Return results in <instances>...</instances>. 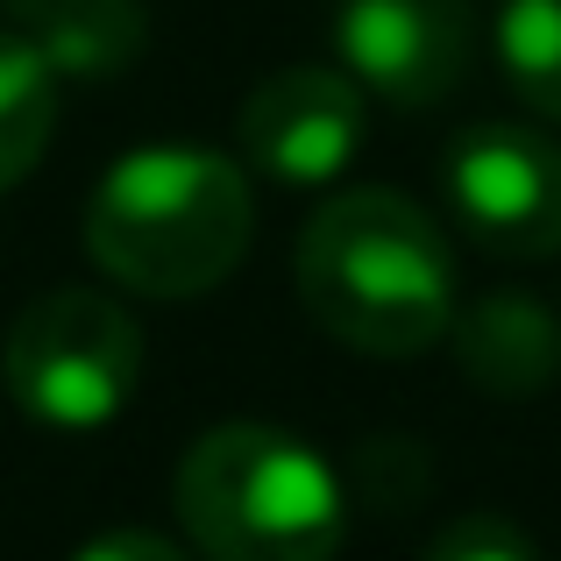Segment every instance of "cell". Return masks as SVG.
I'll use <instances>...</instances> for the list:
<instances>
[{
	"label": "cell",
	"mask_w": 561,
	"mask_h": 561,
	"mask_svg": "<svg viewBox=\"0 0 561 561\" xmlns=\"http://www.w3.org/2000/svg\"><path fill=\"white\" fill-rule=\"evenodd\" d=\"M420 561H540L534 540L505 519V512H462L455 526H440L434 548Z\"/></svg>",
	"instance_id": "obj_12"
},
{
	"label": "cell",
	"mask_w": 561,
	"mask_h": 561,
	"mask_svg": "<svg viewBox=\"0 0 561 561\" xmlns=\"http://www.w3.org/2000/svg\"><path fill=\"white\" fill-rule=\"evenodd\" d=\"M14 28L43 50L57 79H107L128 71L150 43L142 0H14Z\"/></svg>",
	"instance_id": "obj_8"
},
{
	"label": "cell",
	"mask_w": 561,
	"mask_h": 561,
	"mask_svg": "<svg viewBox=\"0 0 561 561\" xmlns=\"http://www.w3.org/2000/svg\"><path fill=\"white\" fill-rule=\"evenodd\" d=\"M0 383L43 426H107L142 383V328L107 291H43L14 313L0 342Z\"/></svg>",
	"instance_id": "obj_4"
},
{
	"label": "cell",
	"mask_w": 561,
	"mask_h": 561,
	"mask_svg": "<svg viewBox=\"0 0 561 561\" xmlns=\"http://www.w3.org/2000/svg\"><path fill=\"white\" fill-rule=\"evenodd\" d=\"M455 334V356L462 370L483 383L491 398H534L561 377V328L540 313L534 299H483L477 313L462 320Z\"/></svg>",
	"instance_id": "obj_9"
},
{
	"label": "cell",
	"mask_w": 561,
	"mask_h": 561,
	"mask_svg": "<svg viewBox=\"0 0 561 561\" xmlns=\"http://www.w3.org/2000/svg\"><path fill=\"white\" fill-rule=\"evenodd\" d=\"M334 50L348 79L383 107H440L469 79V8L462 0H342Z\"/></svg>",
	"instance_id": "obj_6"
},
{
	"label": "cell",
	"mask_w": 561,
	"mask_h": 561,
	"mask_svg": "<svg viewBox=\"0 0 561 561\" xmlns=\"http://www.w3.org/2000/svg\"><path fill=\"white\" fill-rule=\"evenodd\" d=\"M71 561H192L179 540H164V534H136V526H128V534H100V540H85L79 554Z\"/></svg>",
	"instance_id": "obj_13"
},
{
	"label": "cell",
	"mask_w": 561,
	"mask_h": 561,
	"mask_svg": "<svg viewBox=\"0 0 561 561\" xmlns=\"http://www.w3.org/2000/svg\"><path fill=\"white\" fill-rule=\"evenodd\" d=\"M256 234L242 164L214 150H128L85 199V249L142 299H199L228 285Z\"/></svg>",
	"instance_id": "obj_2"
},
{
	"label": "cell",
	"mask_w": 561,
	"mask_h": 561,
	"mask_svg": "<svg viewBox=\"0 0 561 561\" xmlns=\"http://www.w3.org/2000/svg\"><path fill=\"white\" fill-rule=\"evenodd\" d=\"M242 164L277 185H334L363 150V85L328 65L271 71L242 100Z\"/></svg>",
	"instance_id": "obj_7"
},
{
	"label": "cell",
	"mask_w": 561,
	"mask_h": 561,
	"mask_svg": "<svg viewBox=\"0 0 561 561\" xmlns=\"http://www.w3.org/2000/svg\"><path fill=\"white\" fill-rule=\"evenodd\" d=\"M57 136V71L22 28H0V192L43 164Z\"/></svg>",
	"instance_id": "obj_10"
},
{
	"label": "cell",
	"mask_w": 561,
	"mask_h": 561,
	"mask_svg": "<svg viewBox=\"0 0 561 561\" xmlns=\"http://www.w3.org/2000/svg\"><path fill=\"white\" fill-rule=\"evenodd\" d=\"M497 65L526 107L561 122V0H505L497 8Z\"/></svg>",
	"instance_id": "obj_11"
},
{
	"label": "cell",
	"mask_w": 561,
	"mask_h": 561,
	"mask_svg": "<svg viewBox=\"0 0 561 561\" xmlns=\"http://www.w3.org/2000/svg\"><path fill=\"white\" fill-rule=\"evenodd\" d=\"M179 526L206 561H334L348 534L342 477L285 426H214L179 462Z\"/></svg>",
	"instance_id": "obj_3"
},
{
	"label": "cell",
	"mask_w": 561,
	"mask_h": 561,
	"mask_svg": "<svg viewBox=\"0 0 561 561\" xmlns=\"http://www.w3.org/2000/svg\"><path fill=\"white\" fill-rule=\"evenodd\" d=\"M448 214L505 263L561 256V142L534 122H477L448 142Z\"/></svg>",
	"instance_id": "obj_5"
},
{
	"label": "cell",
	"mask_w": 561,
	"mask_h": 561,
	"mask_svg": "<svg viewBox=\"0 0 561 561\" xmlns=\"http://www.w3.org/2000/svg\"><path fill=\"white\" fill-rule=\"evenodd\" d=\"M299 299L356 356H426L455 328L448 234L405 192H342L299 234Z\"/></svg>",
	"instance_id": "obj_1"
}]
</instances>
